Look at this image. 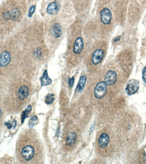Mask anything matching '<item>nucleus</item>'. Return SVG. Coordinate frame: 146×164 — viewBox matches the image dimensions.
<instances>
[{
    "label": "nucleus",
    "mask_w": 146,
    "mask_h": 164,
    "mask_svg": "<svg viewBox=\"0 0 146 164\" xmlns=\"http://www.w3.org/2000/svg\"><path fill=\"white\" fill-rule=\"evenodd\" d=\"M52 32L53 35L56 38H58L61 37L62 34V30L60 24L56 23L53 25L52 29Z\"/></svg>",
    "instance_id": "9d476101"
},
{
    "label": "nucleus",
    "mask_w": 146,
    "mask_h": 164,
    "mask_svg": "<svg viewBox=\"0 0 146 164\" xmlns=\"http://www.w3.org/2000/svg\"><path fill=\"white\" fill-rule=\"evenodd\" d=\"M87 78L86 76H82L80 77L79 82H78V85L77 87L76 90L78 92H81L83 91L86 81Z\"/></svg>",
    "instance_id": "2eb2a0df"
},
{
    "label": "nucleus",
    "mask_w": 146,
    "mask_h": 164,
    "mask_svg": "<svg viewBox=\"0 0 146 164\" xmlns=\"http://www.w3.org/2000/svg\"><path fill=\"white\" fill-rule=\"evenodd\" d=\"M100 17L101 22L103 24L109 25L111 22L112 17L111 11L108 8H104L100 13Z\"/></svg>",
    "instance_id": "20e7f679"
},
{
    "label": "nucleus",
    "mask_w": 146,
    "mask_h": 164,
    "mask_svg": "<svg viewBox=\"0 0 146 164\" xmlns=\"http://www.w3.org/2000/svg\"><path fill=\"white\" fill-rule=\"evenodd\" d=\"M41 84L42 86H48L50 85L52 82V80L48 75V71L45 70L41 78Z\"/></svg>",
    "instance_id": "ddd939ff"
},
{
    "label": "nucleus",
    "mask_w": 146,
    "mask_h": 164,
    "mask_svg": "<svg viewBox=\"0 0 146 164\" xmlns=\"http://www.w3.org/2000/svg\"><path fill=\"white\" fill-rule=\"evenodd\" d=\"M110 142V137L106 133H102L99 139V144L101 148L107 147Z\"/></svg>",
    "instance_id": "1a4fd4ad"
},
{
    "label": "nucleus",
    "mask_w": 146,
    "mask_h": 164,
    "mask_svg": "<svg viewBox=\"0 0 146 164\" xmlns=\"http://www.w3.org/2000/svg\"><path fill=\"white\" fill-rule=\"evenodd\" d=\"M117 80V74L115 71H109L104 78V82L108 86H112Z\"/></svg>",
    "instance_id": "39448f33"
},
{
    "label": "nucleus",
    "mask_w": 146,
    "mask_h": 164,
    "mask_svg": "<svg viewBox=\"0 0 146 164\" xmlns=\"http://www.w3.org/2000/svg\"><path fill=\"white\" fill-rule=\"evenodd\" d=\"M35 10H36V6H32L30 7L29 11L28 17H31L33 16V14L35 12Z\"/></svg>",
    "instance_id": "6ab92c4d"
},
{
    "label": "nucleus",
    "mask_w": 146,
    "mask_h": 164,
    "mask_svg": "<svg viewBox=\"0 0 146 164\" xmlns=\"http://www.w3.org/2000/svg\"><path fill=\"white\" fill-rule=\"evenodd\" d=\"M55 97L54 95L52 94H48L45 97V102L47 104L50 105L53 103Z\"/></svg>",
    "instance_id": "f3484780"
},
{
    "label": "nucleus",
    "mask_w": 146,
    "mask_h": 164,
    "mask_svg": "<svg viewBox=\"0 0 146 164\" xmlns=\"http://www.w3.org/2000/svg\"><path fill=\"white\" fill-rule=\"evenodd\" d=\"M20 15V12L17 9H14L12 11L10 14V18L13 21H16L19 18Z\"/></svg>",
    "instance_id": "dca6fc26"
},
{
    "label": "nucleus",
    "mask_w": 146,
    "mask_h": 164,
    "mask_svg": "<svg viewBox=\"0 0 146 164\" xmlns=\"http://www.w3.org/2000/svg\"><path fill=\"white\" fill-rule=\"evenodd\" d=\"M139 87V83L137 80L134 79L131 80L126 86V92L128 95H132L137 92Z\"/></svg>",
    "instance_id": "7ed1b4c3"
},
{
    "label": "nucleus",
    "mask_w": 146,
    "mask_h": 164,
    "mask_svg": "<svg viewBox=\"0 0 146 164\" xmlns=\"http://www.w3.org/2000/svg\"><path fill=\"white\" fill-rule=\"evenodd\" d=\"M47 13L50 15H54L58 11V6L56 2H52L48 6L47 9Z\"/></svg>",
    "instance_id": "4468645a"
},
{
    "label": "nucleus",
    "mask_w": 146,
    "mask_h": 164,
    "mask_svg": "<svg viewBox=\"0 0 146 164\" xmlns=\"http://www.w3.org/2000/svg\"><path fill=\"white\" fill-rule=\"evenodd\" d=\"M1 108H0V117H1Z\"/></svg>",
    "instance_id": "393cba45"
},
{
    "label": "nucleus",
    "mask_w": 146,
    "mask_h": 164,
    "mask_svg": "<svg viewBox=\"0 0 146 164\" xmlns=\"http://www.w3.org/2000/svg\"><path fill=\"white\" fill-rule=\"evenodd\" d=\"M37 119V118L36 116H34L31 118V120H33V121H35Z\"/></svg>",
    "instance_id": "b1692460"
},
{
    "label": "nucleus",
    "mask_w": 146,
    "mask_h": 164,
    "mask_svg": "<svg viewBox=\"0 0 146 164\" xmlns=\"http://www.w3.org/2000/svg\"><path fill=\"white\" fill-rule=\"evenodd\" d=\"M21 154L26 161H30L34 158L35 155V150L34 147L30 145H25L22 148Z\"/></svg>",
    "instance_id": "f03ea898"
},
{
    "label": "nucleus",
    "mask_w": 146,
    "mask_h": 164,
    "mask_svg": "<svg viewBox=\"0 0 146 164\" xmlns=\"http://www.w3.org/2000/svg\"><path fill=\"white\" fill-rule=\"evenodd\" d=\"M142 79L143 81L146 83V66L142 70Z\"/></svg>",
    "instance_id": "aec40b11"
},
{
    "label": "nucleus",
    "mask_w": 146,
    "mask_h": 164,
    "mask_svg": "<svg viewBox=\"0 0 146 164\" xmlns=\"http://www.w3.org/2000/svg\"><path fill=\"white\" fill-rule=\"evenodd\" d=\"M74 77L71 78H69V80H68V84H69V87H73V85H74Z\"/></svg>",
    "instance_id": "412c9836"
},
{
    "label": "nucleus",
    "mask_w": 146,
    "mask_h": 164,
    "mask_svg": "<svg viewBox=\"0 0 146 164\" xmlns=\"http://www.w3.org/2000/svg\"><path fill=\"white\" fill-rule=\"evenodd\" d=\"M77 135L75 132H71L67 134L66 139V143L68 146H72L76 141Z\"/></svg>",
    "instance_id": "f8f14e48"
},
{
    "label": "nucleus",
    "mask_w": 146,
    "mask_h": 164,
    "mask_svg": "<svg viewBox=\"0 0 146 164\" xmlns=\"http://www.w3.org/2000/svg\"><path fill=\"white\" fill-rule=\"evenodd\" d=\"M29 94V89L26 86H24L21 87L19 89L18 92V98L21 100L25 99L28 96Z\"/></svg>",
    "instance_id": "9b49d317"
},
{
    "label": "nucleus",
    "mask_w": 146,
    "mask_h": 164,
    "mask_svg": "<svg viewBox=\"0 0 146 164\" xmlns=\"http://www.w3.org/2000/svg\"><path fill=\"white\" fill-rule=\"evenodd\" d=\"M11 60V55L10 53L4 51L0 54V66L4 67L8 65Z\"/></svg>",
    "instance_id": "0eeeda50"
},
{
    "label": "nucleus",
    "mask_w": 146,
    "mask_h": 164,
    "mask_svg": "<svg viewBox=\"0 0 146 164\" xmlns=\"http://www.w3.org/2000/svg\"><path fill=\"white\" fill-rule=\"evenodd\" d=\"M84 48V43L83 39L80 37L76 39L74 46V52L76 54L81 53Z\"/></svg>",
    "instance_id": "6e6552de"
},
{
    "label": "nucleus",
    "mask_w": 146,
    "mask_h": 164,
    "mask_svg": "<svg viewBox=\"0 0 146 164\" xmlns=\"http://www.w3.org/2000/svg\"><path fill=\"white\" fill-rule=\"evenodd\" d=\"M107 85L105 82H100L95 89V95L97 99H101L106 95L107 91Z\"/></svg>",
    "instance_id": "f257e3e1"
},
{
    "label": "nucleus",
    "mask_w": 146,
    "mask_h": 164,
    "mask_svg": "<svg viewBox=\"0 0 146 164\" xmlns=\"http://www.w3.org/2000/svg\"><path fill=\"white\" fill-rule=\"evenodd\" d=\"M31 109H32V107H31V106L29 105L28 106L27 109L23 112L22 115V117H21L22 123H23V121L25 120V118L27 117L29 113L31 111Z\"/></svg>",
    "instance_id": "a211bd4d"
},
{
    "label": "nucleus",
    "mask_w": 146,
    "mask_h": 164,
    "mask_svg": "<svg viewBox=\"0 0 146 164\" xmlns=\"http://www.w3.org/2000/svg\"><path fill=\"white\" fill-rule=\"evenodd\" d=\"M6 126H7V127L8 129H11L12 127L11 124H10V123H7L6 124Z\"/></svg>",
    "instance_id": "5701e85b"
},
{
    "label": "nucleus",
    "mask_w": 146,
    "mask_h": 164,
    "mask_svg": "<svg viewBox=\"0 0 146 164\" xmlns=\"http://www.w3.org/2000/svg\"><path fill=\"white\" fill-rule=\"evenodd\" d=\"M4 18L6 19L10 18V14L9 12H6L4 14Z\"/></svg>",
    "instance_id": "4be33fe9"
},
{
    "label": "nucleus",
    "mask_w": 146,
    "mask_h": 164,
    "mask_svg": "<svg viewBox=\"0 0 146 164\" xmlns=\"http://www.w3.org/2000/svg\"><path fill=\"white\" fill-rule=\"evenodd\" d=\"M104 52L102 50L97 49L93 53L91 58L92 63L95 65L98 64L101 62L104 56Z\"/></svg>",
    "instance_id": "423d86ee"
}]
</instances>
